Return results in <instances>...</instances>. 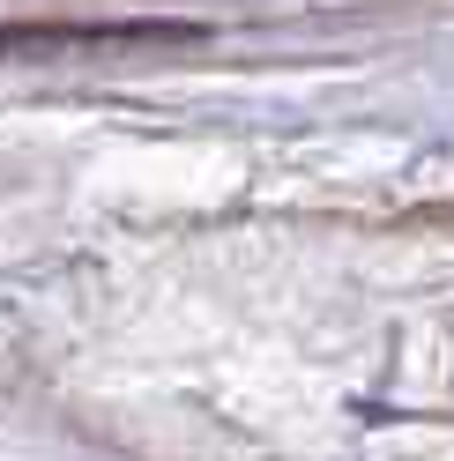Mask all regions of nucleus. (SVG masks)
Here are the masks:
<instances>
[{
    "mask_svg": "<svg viewBox=\"0 0 454 461\" xmlns=\"http://www.w3.org/2000/svg\"><path fill=\"white\" fill-rule=\"evenodd\" d=\"M194 31H172V23H127V31H0L8 52L31 45H186Z\"/></svg>",
    "mask_w": 454,
    "mask_h": 461,
    "instance_id": "1",
    "label": "nucleus"
}]
</instances>
